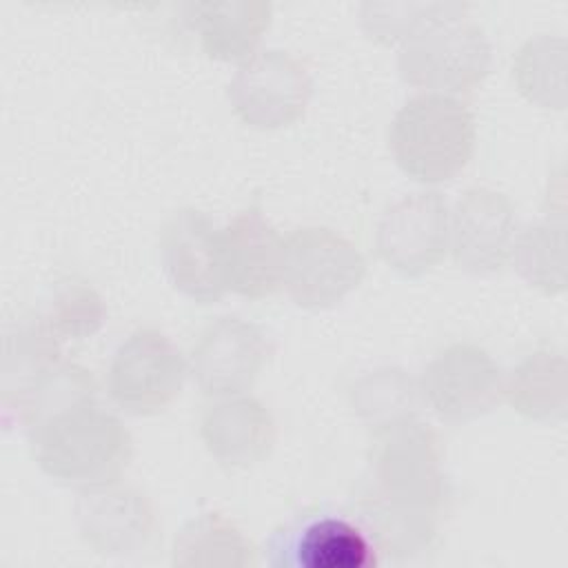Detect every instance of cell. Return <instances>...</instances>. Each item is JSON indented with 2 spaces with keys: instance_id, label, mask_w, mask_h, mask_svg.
Here are the masks:
<instances>
[{
  "instance_id": "obj_1",
  "label": "cell",
  "mask_w": 568,
  "mask_h": 568,
  "mask_svg": "<svg viewBox=\"0 0 568 568\" xmlns=\"http://www.w3.org/2000/svg\"><path fill=\"white\" fill-rule=\"evenodd\" d=\"M444 450L437 433L415 419L373 433L371 481L357 504L439 524L448 501Z\"/></svg>"
},
{
  "instance_id": "obj_2",
  "label": "cell",
  "mask_w": 568,
  "mask_h": 568,
  "mask_svg": "<svg viewBox=\"0 0 568 568\" xmlns=\"http://www.w3.org/2000/svg\"><path fill=\"white\" fill-rule=\"evenodd\" d=\"M29 439L40 468L80 490L118 484L133 457L126 426L95 402L55 415Z\"/></svg>"
},
{
  "instance_id": "obj_3",
  "label": "cell",
  "mask_w": 568,
  "mask_h": 568,
  "mask_svg": "<svg viewBox=\"0 0 568 568\" xmlns=\"http://www.w3.org/2000/svg\"><path fill=\"white\" fill-rule=\"evenodd\" d=\"M388 144L395 162L408 178L424 184L448 182L473 158V111L453 95L419 93L395 113Z\"/></svg>"
},
{
  "instance_id": "obj_4",
  "label": "cell",
  "mask_w": 568,
  "mask_h": 568,
  "mask_svg": "<svg viewBox=\"0 0 568 568\" xmlns=\"http://www.w3.org/2000/svg\"><path fill=\"white\" fill-rule=\"evenodd\" d=\"M493 49L479 24L464 16L439 20L404 42L397 69L404 82L428 93H468L484 82Z\"/></svg>"
},
{
  "instance_id": "obj_5",
  "label": "cell",
  "mask_w": 568,
  "mask_h": 568,
  "mask_svg": "<svg viewBox=\"0 0 568 568\" xmlns=\"http://www.w3.org/2000/svg\"><path fill=\"white\" fill-rule=\"evenodd\" d=\"M359 248L328 226H302L284 240L282 284L304 308H326L344 300L364 277Z\"/></svg>"
},
{
  "instance_id": "obj_6",
  "label": "cell",
  "mask_w": 568,
  "mask_h": 568,
  "mask_svg": "<svg viewBox=\"0 0 568 568\" xmlns=\"http://www.w3.org/2000/svg\"><path fill=\"white\" fill-rule=\"evenodd\" d=\"M306 64L284 49L251 53L229 82L237 118L253 129H282L297 122L311 100Z\"/></svg>"
},
{
  "instance_id": "obj_7",
  "label": "cell",
  "mask_w": 568,
  "mask_h": 568,
  "mask_svg": "<svg viewBox=\"0 0 568 568\" xmlns=\"http://www.w3.org/2000/svg\"><path fill=\"white\" fill-rule=\"evenodd\" d=\"M184 377L180 348L158 328H138L113 353L109 393L122 410L153 415L178 397Z\"/></svg>"
},
{
  "instance_id": "obj_8",
  "label": "cell",
  "mask_w": 568,
  "mask_h": 568,
  "mask_svg": "<svg viewBox=\"0 0 568 568\" xmlns=\"http://www.w3.org/2000/svg\"><path fill=\"white\" fill-rule=\"evenodd\" d=\"M422 393L444 422H470L497 408L504 397V375L488 351L455 342L424 368Z\"/></svg>"
},
{
  "instance_id": "obj_9",
  "label": "cell",
  "mask_w": 568,
  "mask_h": 568,
  "mask_svg": "<svg viewBox=\"0 0 568 568\" xmlns=\"http://www.w3.org/2000/svg\"><path fill=\"white\" fill-rule=\"evenodd\" d=\"M448 202L439 191H417L388 204L377 222L379 257L402 275H422L448 251Z\"/></svg>"
},
{
  "instance_id": "obj_10",
  "label": "cell",
  "mask_w": 568,
  "mask_h": 568,
  "mask_svg": "<svg viewBox=\"0 0 568 568\" xmlns=\"http://www.w3.org/2000/svg\"><path fill=\"white\" fill-rule=\"evenodd\" d=\"M75 521L84 544L106 557H135L160 539V519L151 499L131 486L82 490Z\"/></svg>"
},
{
  "instance_id": "obj_11",
  "label": "cell",
  "mask_w": 568,
  "mask_h": 568,
  "mask_svg": "<svg viewBox=\"0 0 568 568\" xmlns=\"http://www.w3.org/2000/svg\"><path fill=\"white\" fill-rule=\"evenodd\" d=\"M266 359L264 331L237 315H224L197 335L191 348V373L204 395L229 397L251 388Z\"/></svg>"
},
{
  "instance_id": "obj_12",
  "label": "cell",
  "mask_w": 568,
  "mask_h": 568,
  "mask_svg": "<svg viewBox=\"0 0 568 568\" xmlns=\"http://www.w3.org/2000/svg\"><path fill=\"white\" fill-rule=\"evenodd\" d=\"M515 235V206L506 193L470 186L457 197L448 222V248L462 271H499L513 253Z\"/></svg>"
},
{
  "instance_id": "obj_13",
  "label": "cell",
  "mask_w": 568,
  "mask_h": 568,
  "mask_svg": "<svg viewBox=\"0 0 568 568\" xmlns=\"http://www.w3.org/2000/svg\"><path fill=\"white\" fill-rule=\"evenodd\" d=\"M226 291L260 300L282 286L284 237L257 206L240 211L217 231Z\"/></svg>"
},
{
  "instance_id": "obj_14",
  "label": "cell",
  "mask_w": 568,
  "mask_h": 568,
  "mask_svg": "<svg viewBox=\"0 0 568 568\" xmlns=\"http://www.w3.org/2000/svg\"><path fill=\"white\" fill-rule=\"evenodd\" d=\"M160 253L171 284L197 304H213L226 293L217 229L197 209H178L160 233Z\"/></svg>"
},
{
  "instance_id": "obj_15",
  "label": "cell",
  "mask_w": 568,
  "mask_h": 568,
  "mask_svg": "<svg viewBox=\"0 0 568 568\" xmlns=\"http://www.w3.org/2000/svg\"><path fill=\"white\" fill-rule=\"evenodd\" d=\"M271 564L284 568H366L375 564L368 535L339 515H304L277 530Z\"/></svg>"
},
{
  "instance_id": "obj_16",
  "label": "cell",
  "mask_w": 568,
  "mask_h": 568,
  "mask_svg": "<svg viewBox=\"0 0 568 568\" xmlns=\"http://www.w3.org/2000/svg\"><path fill=\"white\" fill-rule=\"evenodd\" d=\"M200 437L211 457L226 468H251L275 446V422L251 395H229L204 408Z\"/></svg>"
},
{
  "instance_id": "obj_17",
  "label": "cell",
  "mask_w": 568,
  "mask_h": 568,
  "mask_svg": "<svg viewBox=\"0 0 568 568\" xmlns=\"http://www.w3.org/2000/svg\"><path fill=\"white\" fill-rule=\"evenodd\" d=\"M271 4L191 2L184 4V24L197 33L202 51L215 60H246L271 24Z\"/></svg>"
},
{
  "instance_id": "obj_18",
  "label": "cell",
  "mask_w": 568,
  "mask_h": 568,
  "mask_svg": "<svg viewBox=\"0 0 568 568\" xmlns=\"http://www.w3.org/2000/svg\"><path fill=\"white\" fill-rule=\"evenodd\" d=\"M95 379L84 366L58 359L33 377L4 408L16 410L27 435H31L55 415L95 402Z\"/></svg>"
},
{
  "instance_id": "obj_19",
  "label": "cell",
  "mask_w": 568,
  "mask_h": 568,
  "mask_svg": "<svg viewBox=\"0 0 568 568\" xmlns=\"http://www.w3.org/2000/svg\"><path fill=\"white\" fill-rule=\"evenodd\" d=\"M58 359V337L44 315L18 313L9 320L2 339V404Z\"/></svg>"
},
{
  "instance_id": "obj_20",
  "label": "cell",
  "mask_w": 568,
  "mask_h": 568,
  "mask_svg": "<svg viewBox=\"0 0 568 568\" xmlns=\"http://www.w3.org/2000/svg\"><path fill=\"white\" fill-rule=\"evenodd\" d=\"M504 395L530 419H559L566 413V359L561 353L537 351L504 379Z\"/></svg>"
},
{
  "instance_id": "obj_21",
  "label": "cell",
  "mask_w": 568,
  "mask_h": 568,
  "mask_svg": "<svg viewBox=\"0 0 568 568\" xmlns=\"http://www.w3.org/2000/svg\"><path fill=\"white\" fill-rule=\"evenodd\" d=\"M173 566H255V548L222 513H202L175 535Z\"/></svg>"
},
{
  "instance_id": "obj_22",
  "label": "cell",
  "mask_w": 568,
  "mask_h": 568,
  "mask_svg": "<svg viewBox=\"0 0 568 568\" xmlns=\"http://www.w3.org/2000/svg\"><path fill=\"white\" fill-rule=\"evenodd\" d=\"M413 377L395 366L362 375L351 386V404L362 422L375 433L417 417L419 397Z\"/></svg>"
},
{
  "instance_id": "obj_23",
  "label": "cell",
  "mask_w": 568,
  "mask_h": 568,
  "mask_svg": "<svg viewBox=\"0 0 568 568\" xmlns=\"http://www.w3.org/2000/svg\"><path fill=\"white\" fill-rule=\"evenodd\" d=\"M519 275L546 295L566 288V233L564 222H535L515 235L513 253Z\"/></svg>"
},
{
  "instance_id": "obj_24",
  "label": "cell",
  "mask_w": 568,
  "mask_h": 568,
  "mask_svg": "<svg viewBox=\"0 0 568 568\" xmlns=\"http://www.w3.org/2000/svg\"><path fill=\"white\" fill-rule=\"evenodd\" d=\"M519 91L546 109H564V40L539 36L521 44L513 60Z\"/></svg>"
},
{
  "instance_id": "obj_25",
  "label": "cell",
  "mask_w": 568,
  "mask_h": 568,
  "mask_svg": "<svg viewBox=\"0 0 568 568\" xmlns=\"http://www.w3.org/2000/svg\"><path fill=\"white\" fill-rule=\"evenodd\" d=\"M466 9L462 2H364L359 20L368 38L393 44L410 40L439 20L464 16Z\"/></svg>"
},
{
  "instance_id": "obj_26",
  "label": "cell",
  "mask_w": 568,
  "mask_h": 568,
  "mask_svg": "<svg viewBox=\"0 0 568 568\" xmlns=\"http://www.w3.org/2000/svg\"><path fill=\"white\" fill-rule=\"evenodd\" d=\"M104 315L100 293L87 282L69 280L55 291L44 317L58 339H84L102 326Z\"/></svg>"
}]
</instances>
